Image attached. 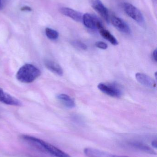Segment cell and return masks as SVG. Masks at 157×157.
<instances>
[{"label":"cell","mask_w":157,"mask_h":157,"mask_svg":"<svg viewBox=\"0 0 157 157\" xmlns=\"http://www.w3.org/2000/svg\"><path fill=\"white\" fill-rule=\"evenodd\" d=\"M40 75L41 71L38 68L33 64L27 63L18 70L16 78L20 82L29 83L34 81Z\"/></svg>","instance_id":"1"},{"label":"cell","mask_w":157,"mask_h":157,"mask_svg":"<svg viewBox=\"0 0 157 157\" xmlns=\"http://www.w3.org/2000/svg\"><path fill=\"white\" fill-rule=\"evenodd\" d=\"M124 12L130 17L139 24L144 22V17L141 11L134 6L129 3H124L123 5Z\"/></svg>","instance_id":"2"},{"label":"cell","mask_w":157,"mask_h":157,"mask_svg":"<svg viewBox=\"0 0 157 157\" xmlns=\"http://www.w3.org/2000/svg\"><path fill=\"white\" fill-rule=\"evenodd\" d=\"M98 88L105 94L114 98H120L122 94L121 90L115 84L100 83Z\"/></svg>","instance_id":"3"},{"label":"cell","mask_w":157,"mask_h":157,"mask_svg":"<svg viewBox=\"0 0 157 157\" xmlns=\"http://www.w3.org/2000/svg\"><path fill=\"white\" fill-rule=\"evenodd\" d=\"M82 21L85 26L89 29L100 30L104 28L101 21L96 16L88 13L83 14Z\"/></svg>","instance_id":"4"},{"label":"cell","mask_w":157,"mask_h":157,"mask_svg":"<svg viewBox=\"0 0 157 157\" xmlns=\"http://www.w3.org/2000/svg\"><path fill=\"white\" fill-rule=\"evenodd\" d=\"M89 2L92 8L96 10L107 23H109L108 10L101 1L100 0H89Z\"/></svg>","instance_id":"5"},{"label":"cell","mask_w":157,"mask_h":157,"mask_svg":"<svg viewBox=\"0 0 157 157\" xmlns=\"http://www.w3.org/2000/svg\"><path fill=\"white\" fill-rule=\"evenodd\" d=\"M21 138L29 145L41 152L45 153L44 144L45 142L44 141H42L41 139L28 135H22Z\"/></svg>","instance_id":"6"},{"label":"cell","mask_w":157,"mask_h":157,"mask_svg":"<svg viewBox=\"0 0 157 157\" xmlns=\"http://www.w3.org/2000/svg\"><path fill=\"white\" fill-rule=\"evenodd\" d=\"M111 22L118 30L126 34H130L131 29L129 25L120 17L113 16L111 18Z\"/></svg>","instance_id":"7"},{"label":"cell","mask_w":157,"mask_h":157,"mask_svg":"<svg viewBox=\"0 0 157 157\" xmlns=\"http://www.w3.org/2000/svg\"><path fill=\"white\" fill-rule=\"evenodd\" d=\"M44 150L45 153L53 157H72L67 153L46 142L44 144Z\"/></svg>","instance_id":"8"},{"label":"cell","mask_w":157,"mask_h":157,"mask_svg":"<svg viewBox=\"0 0 157 157\" xmlns=\"http://www.w3.org/2000/svg\"><path fill=\"white\" fill-rule=\"evenodd\" d=\"M84 153L88 157H120L110 153L96 148L87 147L84 149Z\"/></svg>","instance_id":"9"},{"label":"cell","mask_w":157,"mask_h":157,"mask_svg":"<svg viewBox=\"0 0 157 157\" xmlns=\"http://www.w3.org/2000/svg\"><path fill=\"white\" fill-rule=\"evenodd\" d=\"M60 12L64 15L70 17L77 22H82L83 14L82 13L76 10L68 7H62L60 9Z\"/></svg>","instance_id":"10"},{"label":"cell","mask_w":157,"mask_h":157,"mask_svg":"<svg viewBox=\"0 0 157 157\" xmlns=\"http://www.w3.org/2000/svg\"><path fill=\"white\" fill-rule=\"evenodd\" d=\"M135 78L139 83L142 85L151 88H154L156 86V83L150 76L144 74L137 73L135 75Z\"/></svg>","instance_id":"11"},{"label":"cell","mask_w":157,"mask_h":157,"mask_svg":"<svg viewBox=\"0 0 157 157\" xmlns=\"http://www.w3.org/2000/svg\"><path fill=\"white\" fill-rule=\"evenodd\" d=\"M0 102L7 105L19 106L21 105V102L14 97L0 89Z\"/></svg>","instance_id":"12"},{"label":"cell","mask_w":157,"mask_h":157,"mask_svg":"<svg viewBox=\"0 0 157 157\" xmlns=\"http://www.w3.org/2000/svg\"><path fill=\"white\" fill-rule=\"evenodd\" d=\"M44 65L47 69L55 74L59 75L63 74V71L61 66L53 61L46 60L44 61Z\"/></svg>","instance_id":"13"},{"label":"cell","mask_w":157,"mask_h":157,"mask_svg":"<svg viewBox=\"0 0 157 157\" xmlns=\"http://www.w3.org/2000/svg\"><path fill=\"white\" fill-rule=\"evenodd\" d=\"M57 98L65 107L68 108H73L75 107L74 101L68 95L65 94H58Z\"/></svg>","instance_id":"14"},{"label":"cell","mask_w":157,"mask_h":157,"mask_svg":"<svg viewBox=\"0 0 157 157\" xmlns=\"http://www.w3.org/2000/svg\"><path fill=\"white\" fill-rule=\"evenodd\" d=\"M130 144L132 146L135 147L138 150H140V151H143L145 153L150 154V155H156V153L153 149L143 143L135 142H132Z\"/></svg>","instance_id":"15"},{"label":"cell","mask_w":157,"mask_h":157,"mask_svg":"<svg viewBox=\"0 0 157 157\" xmlns=\"http://www.w3.org/2000/svg\"><path fill=\"white\" fill-rule=\"evenodd\" d=\"M99 31L100 35L104 39L107 40L109 42H110L112 44L115 45V46L119 44V42L116 39V38L108 30H107V29H105L104 28H103L100 29Z\"/></svg>","instance_id":"16"},{"label":"cell","mask_w":157,"mask_h":157,"mask_svg":"<svg viewBox=\"0 0 157 157\" xmlns=\"http://www.w3.org/2000/svg\"><path fill=\"white\" fill-rule=\"evenodd\" d=\"M45 33L47 37L51 40H56L59 37V33L52 29L47 28L45 29Z\"/></svg>","instance_id":"17"},{"label":"cell","mask_w":157,"mask_h":157,"mask_svg":"<svg viewBox=\"0 0 157 157\" xmlns=\"http://www.w3.org/2000/svg\"><path fill=\"white\" fill-rule=\"evenodd\" d=\"M71 44L75 48L78 49L85 50L87 49V47L84 43L79 40H73L71 42Z\"/></svg>","instance_id":"18"},{"label":"cell","mask_w":157,"mask_h":157,"mask_svg":"<svg viewBox=\"0 0 157 157\" xmlns=\"http://www.w3.org/2000/svg\"><path fill=\"white\" fill-rule=\"evenodd\" d=\"M95 45L97 48L101 49H107L108 48V44L103 41H97L96 42Z\"/></svg>","instance_id":"19"},{"label":"cell","mask_w":157,"mask_h":157,"mask_svg":"<svg viewBox=\"0 0 157 157\" xmlns=\"http://www.w3.org/2000/svg\"><path fill=\"white\" fill-rule=\"evenodd\" d=\"M21 10L22 11H28V12H30V11H32V9H31V7H29V6H24L21 7Z\"/></svg>","instance_id":"20"},{"label":"cell","mask_w":157,"mask_h":157,"mask_svg":"<svg viewBox=\"0 0 157 157\" xmlns=\"http://www.w3.org/2000/svg\"><path fill=\"white\" fill-rule=\"evenodd\" d=\"M157 50L155 49L153 52V59H154V60L155 62H157Z\"/></svg>","instance_id":"21"},{"label":"cell","mask_w":157,"mask_h":157,"mask_svg":"<svg viewBox=\"0 0 157 157\" xmlns=\"http://www.w3.org/2000/svg\"><path fill=\"white\" fill-rule=\"evenodd\" d=\"M151 144H152V146L153 147L155 148H157V143L156 140H154V141H152Z\"/></svg>","instance_id":"22"},{"label":"cell","mask_w":157,"mask_h":157,"mask_svg":"<svg viewBox=\"0 0 157 157\" xmlns=\"http://www.w3.org/2000/svg\"><path fill=\"white\" fill-rule=\"evenodd\" d=\"M3 7L2 3V0H0V10L2 9Z\"/></svg>","instance_id":"23"},{"label":"cell","mask_w":157,"mask_h":157,"mask_svg":"<svg viewBox=\"0 0 157 157\" xmlns=\"http://www.w3.org/2000/svg\"><path fill=\"white\" fill-rule=\"evenodd\" d=\"M157 72H155V78H157Z\"/></svg>","instance_id":"24"},{"label":"cell","mask_w":157,"mask_h":157,"mask_svg":"<svg viewBox=\"0 0 157 157\" xmlns=\"http://www.w3.org/2000/svg\"><path fill=\"white\" fill-rule=\"evenodd\" d=\"M123 157H126V156H123Z\"/></svg>","instance_id":"25"}]
</instances>
